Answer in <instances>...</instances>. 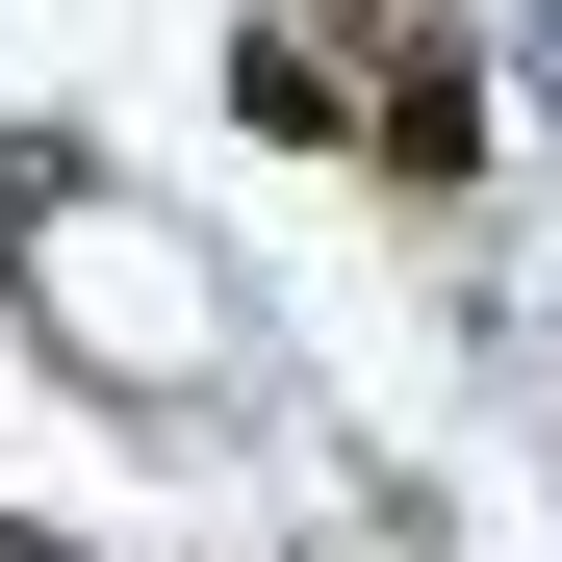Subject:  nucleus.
Returning <instances> with one entry per match:
<instances>
[{
    "label": "nucleus",
    "mask_w": 562,
    "mask_h": 562,
    "mask_svg": "<svg viewBox=\"0 0 562 562\" xmlns=\"http://www.w3.org/2000/svg\"><path fill=\"white\" fill-rule=\"evenodd\" d=\"M0 256H26V307H52L77 384H179V358H205V256H179L77 128H0Z\"/></svg>",
    "instance_id": "nucleus-1"
},
{
    "label": "nucleus",
    "mask_w": 562,
    "mask_h": 562,
    "mask_svg": "<svg viewBox=\"0 0 562 562\" xmlns=\"http://www.w3.org/2000/svg\"><path fill=\"white\" fill-rule=\"evenodd\" d=\"M307 26H409V0H307Z\"/></svg>",
    "instance_id": "nucleus-4"
},
{
    "label": "nucleus",
    "mask_w": 562,
    "mask_h": 562,
    "mask_svg": "<svg viewBox=\"0 0 562 562\" xmlns=\"http://www.w3.org/2000/svg\"><path fill=\"white\" fill-rule=\"evenodd\" d=\"M231 128L256 154H358V103H333V26L281 0V26H231Z\"/></svg>",
    "instance_id": "nucleus-2"
},
{
    "label": "nucleus",
    "mask_w": 562,
    "mask_h": 562,
    "mask_svg": "<svg viewBox=\"0 0 562 562\" xmlns=\"http://www.w3.org/2000/svg\"><path fill=\"white\" fill-rule=\"evenodd\" d=\"M0 562H77V537H26V512H0Z\"/></svg>",
    "instance_id": "nucleus-5"
},
{
    "label": "nucleus",
    "mask_w": 562,
    "mask_h": 562,
    "mask_svg": "<svg viewBox=\"0 0 562 562\" xmlns=\"http://www.w3.org/2000/svg\"><path fill=\"white\" fill-rule=\"evenodd\" d=\"M384 179H486V77L435 26H384Z\"/></svg>",
    "instance_id": "nucleus-3"
}]
</instances>
